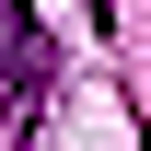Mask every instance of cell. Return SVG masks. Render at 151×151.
Segmentation results:
<instances>
[{
	"mask_svg": "<svg viewBox=\"0 0 151 151\" xmlns=\"http://www.w3.org/2000/svg\"><path fill=\"white\" fill-rule=\"evenodd\" d=\"M0 81H12V116H35V105H47V81H58L35 0H0Z\"/></svg>",
	"mask_w": 151,
	"mask_h": 151,
	"instance_id": "1",
	"label": "cell"
}]
</instances>
